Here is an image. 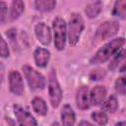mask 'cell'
Instances as JSON below:
<instances>
[{"mask_svg":"<svg viewBox=\"0 0 126 126\" xmlns=\"http://www.w3.org/2000/svg\"><path fill=\"white\" fill-rule=\"evenodd\" d=\"M125 43V39L123 37H118L110 42H107L102 47H100L96 53L92 57L91 64H100L108 60L112 55H114Z\"/></svg>","mask_w":126,"mask_h":126,"instance_id":"1","label":"cell"},{"mask_svg":"<svg viewBox=\"0 0 126 126\" xmlns=\"http://www.w3.org/2000/svg\"><path fill=\"white\" fill-rule=\"evenodd\" d=\"M84 30V21L80 14L73 13L69 19L68 24V38L71 45H76L80 39L81 33Z\"/></svg>","mask_w":126,"mask_h":126,"instance_id":"2","label":"cell"},{"mask_svg":"<svg viewBox=\"0 0 126 126\" xmlns=\"http://www.w3.org/2000/svg\"><path fill=\"white\" fill-rule=\"evenodd\" d=\"M53 32H54V44L58 50H62L65 47L67 26L63 19L56 18L53 21Z\"/></svg>","mask_w":126,"mask_h":126,"instance_id":"3","label":"cell"},{"mask_svg":"<svg viewBox=\"0 0 126 126\" xmlns=\"http://www.w3.org/2000/svg\"><path fill=\"white\" fill-rule=\"evenodd\" d=\"M23 71H24V75H25L27 82L31 89H32V90L40 89L41 90L45 87L44 77L40 73L35 71L33 68H32L31 66L25 65V66H23Z\"/></svg>","mask_w":126,"mask_h":126,"instance_id":"4","label":"cell"},{"mask_svg":"<svg viewBox=\"0 0 126 126\" xmlns=\"http://www.w3.org/2000/svg\"><path fill=\"white\" fill-rule=\"evenodd\" d=\"M48 91H49V98L51 105L53 107H57L62 99V90L58 84L56 73L52 69L49 74V80H48Z\"/></svg>","mask_w":126,"mask_h":126,"instance_id":"5","label":"cell"},{"mask_svg":"<svg viewBox=\"0 0 126 126\" xmlns=\"http://www.w3.org/2000/svg\"><path fill=\"white\" fill-rule=\"evenodd\" d=\"M119 30V24L117 22H104L100 24L96 30L95 37L99 40L107 39L113 36Z\"/></svg>","mask_w":126,"mask_h":126,"instance_id":"6","label":"cell"},{"mask_svg":"<svg viewBox=\"0 0 126 126\" xmlns=\"http://www.w3.org/2000/svg\"><path fill=\"white\" fill-rule=\"evenodd\" d=\"M14 112L17 117L19 126H36V121L33 118V116L22 106L15 104Z\"/></svg>","mask_w":126,"mask_h":126,"instance_id":"7","label":"cell"},{"mask_svg":"<svg viewBox=\"0 0 126 126\" xmlns=\"http://www.w3.org/2000/svg\"><path fill=\"white\" fill-rule=\"evenodd\" d=\"M9 87L10 91L17 95H21L24 92V83L21 74L18 71H11L9 74Z\"/></svg>","mask_w":126,"mask_h":126,"instance_id":"8","label":"cell"},{"mask_svg":"<svg viewBox=\"0 0 126 126\" xmlns=\"http://www.w3.org/2000/svg\"><path fill=\"white\" fill-rule=\"evenodd\" d=\"M34 32L40 43H42L43 45H48L50 43V30L44 23H38L34 28Z\"/></svg>","mask_w":126,"mask_h":126,"instance_id":"9","label":"cell"},{"mask_svg":"<svg viewBox=\"0 0 126 126\" xmlns=\"http://www.w3.org/2000/svg\"><path fill=\"white\" fill-rule=\"evenodd\" d=\"M76 102L77 106L80 109H88L90 106V101H89V89L86 86L81 87L77 91L76 94Z\"/></svg>","mask_w":126,"mask_h":126,"instance_id":"10","label":"cell"},{"mask_svg":"<svg viewBox=\"0 0 126 126\" xmlns=\"http://www.w3.org/2000/svg\"><path fill=\"white\" fill-rule=\"evenodd\" d=\"M34 61H35V64L38 66V67H45L49 61V58H50V52L45 49V48H42V47H38L35 49L34 53Z\"/></svg>","mask_w":126,"mask_h":126,"instance_id":"11","label":"cell"},{"mask_svg":"<svg viewBox=\"0 0 126 126\" xmlns=\"http://www.w3.org/2000/svg\"><path fill=\"white\" fill-rule=\"evenodd\" d=\"M106 95V89L103 86H95L90 94V98H91V102L94 105H97L99 104L105 97Z\"/></svg>","mask_w":126,"mask_h":126,"instance_id":"12","label":"cell"},{"mask_svg":"<svg viewBox=\"0 0 126 126\" xmlns=\"http://www.w3.org/2000/svg\"><path fill=\"white\" fill-rule=\"evenodd\" d=\"M61 120L63 126H73L75 123V113L69 104H65L61 111Z\"/></svg>","mask_w":126,"mask_h":126,"instance_id":"13","label":"cell"},{"mask_svg":"<svg viewBox=\"0 0 126 126\" xmlns=\"http://www.w3.org/2000/svg\"><path fill=\"white\" fill-rule=\"evenodd\" d=\"M102 5L100 1H95V2H92L89 5H87L85 13L89 18H95L101 11Z\"/></svg>","mask_w":126,"mask_h":126,"instance_id":"14","label":"cell"},{"mask_svg":"<svg viewBox=\"0 0 126 126\" xmlns=\"http://www.w3.org/2000/svg\"><path fill=\"white\" fill-rule=\"evenodd\" d=\"M32 108L38 115H45L47 113V105L45 101L40 97H34L32 101Z\"/></svg>","mask_w":126,"mask_h":126,"instance_id":"15","label":"cell"},{"mask_svg":"<svg viewBox=\"0 0 126 126\" xmlns=\"http://www.w3.org/2000/svg\"><path fill=\"white\" fill-rule=\"evenodd\" d=\"M36 10L40 12H49L53 10L56 6V1L54 0H39L34 2Z\"/></svg>","mask_w":126,"mask_h":126,"instance_id":"16","label":"cell"},{"mask_svg":"<svg viewBox=\"0 0 126 126\" xmlns=\"http://www.w3.org/2000/svg\"><path fill=\"white\" fill-rule=\"evenodd\" d=\"M24 8H25V4L23 1L21 0H16L12 3V6H11V12H10V18L11 20H16L18 19L21 14L23 13L24 11Z\"/></svg>","mask_w":126,"mask_h":126,"instance_id":"17","label":"cell"},{"mask_svg":"<svg viewBox=\"0 0 126 126\" xmlns=\"http://www.w3.org/2000/svg\"><path fill=\"white\" fill-rule=\"evenodd\" d=\"M113 15L124 20L126 18V0H120L115 2L113 7Z\"/></svg>","mask_w":126,"mask_h":126,"instance_id":"18","label":"cell"},{"mask_svg":"<svg viewBox=\"0 0 126 126\" xmlns=\"http://www.w3.org/2000/svg\"><path fill=\"white\" fill-rule=\"evenodd\" d=\"M117 107H118V102H117V99H116V97L114 95H111L101 106L102 110L110 112V113L115 112Z\"/></svg>","mask_w":126,"mask_h":126,"instance_id":"19","label":"cell"},{"mask_svg":"<svg viewBox=\"0 0 126 126\" xmlns=\"http://www.w3.org/2000/svg\"><path fill=\"white\" fill-rule=\"evenodd\" d=\"M124 58H125V50L122 49V50L115 56V58L111 61V63L109 64V66H108L109 69H110V70H115L116 68H118L121 63H124Z\"/></svg>","mask_w":126,"mask_h":126,"instance_id":"20","label":"cell"},{"mask_svg":"<svg viewBox=\"0 0 126 126\" xmlns=\"http://www.w3.org/2000/svg\"><path fill=\"white\" fill-rule=\"evenodd\" d=\"M92 118L99 125H105L107 123V116L103 111H94L92 113Z\"/></svg>","mask_w":126,"mask_h":126,"instance_id":"21","label":"cell"},{"mask_svg":"<svg viewBox=\"0 0 126 126\" xmlns=\"http://www.w3.org/2000/svg\"><path fill=\"white\" fill-rule=\"evenodd\" d=\"M115 90L120 94H125L126 93V85H125V77H120L115 82Z\"/></svg>","mask_w":126,"mask_h":126,"instance_id":"22","label":"cell"},{"mask_svg":"<svg viewBox=\"0 0 126 126\" xmlns=\"http://www.w3.org/2000/svg\"><path fill=\"white\" fill-rule=\"evenodd\" d=\"M105 76V71L102 69H96L91 72L90 74V79L92 81H97V80H101L103 77Z\"/></svg>","mask_w":126,"mask_h":126,"instance_id":"23","label":"cell"},{"mask_svg":"<svg viewBox=\"0 0 126 126\" xmlns=\"http://www.w3.org/2000/svg\"><path fill=\"white\" fill-rule=\"evenodd\" d=\"M9 56V48L6 43V41L3 39V37L0 35V57L6 58Z\"/></svg>","mask_w":126,"mask_h":126,"instance_id":"24","label":"cell"},{"mask_svg":"<svg viewBox=\"0 0 126 126\" xmlns=\"http://www.w3.org/2000/svg\"><path fill=\"white\" fill-rule=\"evenodd\" d=\"M7 14V5L5 2H0V24L4 23Z\"/></svg>","mask_w":126,"mask_h":126,"instance_id":"25","label":"cell"},{"mask_svg":"<svg viewBox=\"0 0 126 126\" xmlns=\"http://www.w3.org/2000/svg\"><path fill=\"white\" fill-rule=\"evenodd\" d=\"M6 34H7V36L10 38V41L13 43V45H15V40H16V30H15V29H10L9 31H7Z\"/></svg>","mask_w":126,"mask_h":126,"instance_id":"26","label":"cell"},{"mask_svg":"<svg viewBox=\"0 0 126 126\" xmlns=\"http://www.w3.org/2000/svg\"><path fill=\"white\" fill-rule=\"evenodd\" d=\"M78 126H94V125H93L92 123H90V122H88V121L83 120V121H81V122L79 123Z\"/></svg>","mask_w":126,"mask_h":126,"instance_id":"27","label":"cell"},{"mask_svg":"<svg viewBox=\"0 0 126 126\" xmlns=\"http://www.w3.org/2000/svg\"><path fill=\"white\" fill-rule=\"evenodd\" d=\"M125 125H126L125 121H121V122H118V123L115 124V126H125Z\"/></svg>","mask_w":126,"mask_h":126,"instance_id":"28","label":"cell"},{"mask_svg":"<svg viewBox=\"0 0 126 126\" xmlns=\"http://www.w3.org/2000/svg\"><path fill=\"white\" fill-rule=\"evenodd\" d=\"M52 126H59V124H58V122H53Z\"/></svg>","mask_w":126,"mask_h":126,"instance_id":"29","label":"cell"},{"mask_svg":"<svg viewBox=\"0 0 126 126\" xmlns=\"http://www.w3.org/2000/svg\"><path fill=\"white\" fill-rule=\"evenodd\" d=\"M1 82H2V76L0 75V84H1Z\"/></svg>","mask_w":126,"mask_h":126,"instance_id":"30","label":"cell"}]
</instances>
